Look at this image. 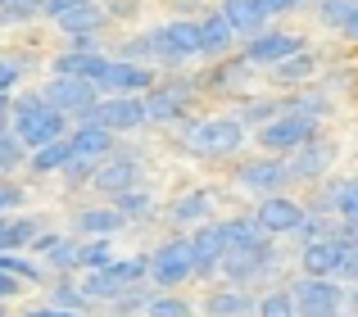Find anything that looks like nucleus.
I'll return each mask as SVG.
<instances>
[{"mask_svg": "<svg viewBox=\"0 0 358 317\" xmlns=\"http://www.w3.org/2000/svg\"><path fill=\"white\" fill-rule=\"evenodd\" d=\"M9 132H14L18 141H23V150L32 154V150H41V145L69 136V118H64L55 105L27 96V100H14V109H9Z\"/></svg>", "mask_w": 358, "mask_h": 317, "instance_id": "1", "label": "nucleus"}, {"mask_svg": "<svg viewBox=\"0 0 358 317\" xmlns=\"http://www.w3.org/2000/svg\"><path fill=\"white\" fill-rule=\"evenodd\" d=\"M182 145L195 158H227L245 145V123L241 118H200V123L186 127Z\"/></svg>", "mask_w": 358, "mask_h": 317, "instance_id": "2", "label": "nucleus"}, {"mask_svg": "<svg viewBox=\"0 0 358 317\" xmlns=\"http://www.w3.org/2000/svg\"><path fill=\"white\" fill-rule=\"evenodd\" d=\"M317 136V118L313 114H295V109H281L277 118H268V123L259 127V136H254V141L263 145V150L268 154H295L299 145H308Z\"/></svg>", "mask_w": 358, "mask_h": 317, "instance_id": "3", "label": "nucleus"}, {"mask_svg": "<svg viewBox=\"0 0 358 317\" xmlns=\"http://www.w3.org/2000/svg\"><path fill=\"white\" fill-rule=\"evenodd\" d=\"M150 277V263L145 258H114V263H105V267H96V272L82 281V295L87 300H122L127 290H136L141 281Z\"/></svg>", "mask_w": 358, "mask_h": 317, "instance_id": "4", "label": "nucleus"}, {"mask_svg": "<svg viewBox=\"0 0 358 317\" xmlns=\"http://www.w3.org/2000/svg\"><path fill=\"white\" fill-rule=\"evenodd\" d=\"M145 263H150V281L164 286V290H177L182 281H191V277H195L191 240H164V245H159Z\"/></svg>", "mask_w": 358, "mask_h": 317, "instance_id": "5", "label": "nucleus"}, {"mask_svg": "<svg viewBox=\"0 0 358 317\" xmlns=\"http://www.w3.org/2000/svg\"><path fill=\"white\" fill-rule=\"evenodd\" d=\"M290 300H295L299 317H336L345 309V286L331 281V277H308L290 290Z\"/></svg>", "mask_w": 358, "mask_h": 317, "instance_id": "6", "label": "nucleus"}, {"mask_svg": "<svg viewBox=\"0 0 358 317\" xmlns=\"http://www.w3.org/2000/svg\"><path fill=\"white\" fill-rule=\"evenodd\" d=\"M136 182H141V158L127 154V150H109L96 163V172H91V186L105 191V195H114V200L127 195V191H136Z\"/></svg>", "mask_w": 358, "mask_h": 317, "instance_id": "7", "label": "nucleus"}, {"mask_svg": "<svg viewBox=\"0 0 358 317\" xmlns=\"http://www.w3.org/2000/svg\"><path fill=\"white\" fill-rule=\"evenodd\" d=\"M78 118L91 123V127H105V132H131V127L145 123V109H141L136 96H109V100H96V105Z\"/></svg>", "mask_w": 358, "mask_h": 317, "instance_id": "8", "label": "nucleus"}, {"mask_svg": "<svg viewBox=\"0 0 358 317\" xmlns=\"http://www.w3.org/2000/svg\"><path fill=\"white\" fill-rule=\"evenodd\" d=\"M91 82H96V91H105V96H141V91L155 87V73H150L145 64L105 59V68H100Z\"/></svg>", "mask_w": 358, "mask_h": 317, "instance_id": "9", "label": "nucleus"}, {"mask_svg": "<svg viewBox=\"0 0 358 317\" xmlns=\"http://www.w3.org/2000/svg\"><path fill=\"white\" fill-rule=\"evenodd\" d=\"M304 204H295L290 195H263V204L254 209V222H259L263 236H290V231L304 227Z\"/></svg>", "mask_w": 358, "mask_h": 317, "instance_id": "10", "label": "nucleus"}, {"mask_svg": "<svg viewBox=\"0 0 358 317\" xmlns=\"http://www.w3.org/2000/svg\"><path fill=\"white\" fill-rule=\"evenodd\" d=\"M145 41H150V54H155V59H168V64L200 54V32H195V23H182V18L159 27V32H150Z\"/></svg>", "mask_w": 358, "mask_h": 317, "instance_id": "11", "label": "nucleus"}, {"mask_svg": "<svg viewBox=\"0 0 358 317\" xmlns=\"http://www.w3.org/2000/svg\"><path fill=\"white\" fill-rule=\"evenodd\" d=\"M236 182L245 186V191H254V195H277L281 186L290 182V168H286V158H281V154L250 158V163L236 168Z\"/></svg>", "mask_w": 358, "mask_h": 317, "instance_id": "12", "label": "nucleus"}, {"mask_svg": "<svg viewBox=\"0 0 358 317\" xmlns=\"http://www.w3.org/2000/svg\"><path fill=\"white\" fill-rule=\"evenodd\" d=\"M41 100L69 118V114H87V109L100 100V91H96V82H87V78H55Z\"/></svg>", "mask_w": 358, "mask_h": 317, "instance_id": "13", "label": "nucleus"}, {"mask_svg": "<svg viewBox=\"0 0 358 317\" xmlns=\"http://www.w3.org/2000/svg\"><path fill=\"white\" fill-rule=\"evenodd\" d=\"M45 14L55 18L59 32H73V36H87V32H96V27L105 23V14H100L96 0H50Z\"/></svg>", "mask_w": 358, "mask_h": 317, "instance_id": "14", "label": "nucleus"}, {"mask_svg": "<svg viewBox=\"0 0 358 317\" xmlns=\"http://www.w3.org/2000/svg\"><path fill=\"white\" fill-rule=\"evenodd\" d=\"M345 236H350V231L304 240V254H299V263H304V277H336V267H341V254H345Z\"/></svg>", "mask_w": 358, "mask_h": 317, "instance_id": "15", "label": "nucleus"}, {"mask_svg": "<svg viewBox=\"0 0 358 317\" xmlns=\"http://www.w3.org/2000/svg\"><path fill=\"white\" fill-rule=\"evenodd\" d=\"M272 267V245H250V249H227L218 263V272H227L231 281H254Z\"/></svg>", "mask_w": 358, "mask_h": 317, "instance_id": "16", "label": "nucleus"}, {"mask_svg": "<svg viewBox=\"0 0 358 317\" xmlns=\"http://www.w3.org/2000/svg\"><path fill=\"white\" fill-rule=\"evenodd\" d=\"M295 50H304L299 36H290V32H259V36H250V45H245V64H281Z\"/></svg>", "mask_w": 358, "mask_h": 317, "instance_id": "17", "label": "nucleus"}, {"mask_svg": "<svg viewBox=\"0 0 358 317\" xmlns=\"http://www.w3.org/2000/svg\"><path fill=\"white\" fill-rule=\"evenodd\" d=\"M222 254H227V240H222V227H218V222H204V227H200V231L191 236L195 277H209V272H218Z\"/></svg>", "mask_w": 358, "mask_h": 317, "instance_id": "18", "label": "nucleus"}, {"mask_svg": "<svg viewBox=\"0 0 358 317\" xmlns=\"http://www.w3.org/2000/svg\"><path fill=\"white\" fill-rule=\"evenodd\" d=\"M327 163H331V145H322L317 136H313L308 145H299L295 154H286L290 177H299V182H313V177H322V172H327Z\"/></svg>", "mask_w": 358, "mask_h": 317, "instance_id": "19", "label": "nucleus"}, {"mask_svg": "<svg viewBox=\"0 0 358 317\" xmlns=\"http://www.w3.org/2000/svg\"><path fill=\"white\" fill-rule=\"evenodd\" d=\"M141 109H145V123H173L177 114L186 109V87L177 91V87H150L145 91V100H141Z\"/></svg>", "mask_w": 358, "mask_h": 317, "instance_id": "20", "label": "nucleus"}, {"mask_svg": "<svg viewBox=\"0 0 358 317\" xmlns=\"http://www.w3.org/2000/svg\"><path fill=\"white\" fill-rule=\"evenodd\" d=\"M69 145H73V158H91V163H100V158L114 150V132L82 123L78 132H69Z\"/></svg>", "mask_w": 358, "mask_h": 317, "instance_id": "21", "label": "nucleus"}, {"mask_svg": "<svg viewBox=\"0 0 358 317\" xmlns=\"http://www.w3.org/2000/svg\"><path fill=\"white\" fill-rule=\"evenodd\" d=\"M222 18L231 23V36H259L263 23H268V14L259 9V0H227Z\"/></svg>", "mask_w": 358, "mask_h": 317, "instance_id": "22", "label": "nucleus"}, {"mask_svg": "<svg viewBox=\"0 0 358 317\" xmlns=\"http://www.w3.org/2000/svg\"><path fill=\"white\" fill-rule=\"evenodd\" d=\"M36 236H41L36 218H14V213H5V218H0V254H9V249H23V245H32Z\"/></svg>", "mask_w": 358, "mask_h": 317, "instance_id": "23", "label": "nucleus"}, {"mask_svg": "<svg viewBox=\"0 0 358 317\" xmlns=\"http://www.w3.org/2000/svg\"><path fill=\"white\" fill-rule=\"evenodd\" d=\"M195 32H200V54H222L231 45V23L222 18V9L209 14L204 23H195Z\"/></svg>", "mask_w": 358, "mask_h": 317, "instance_id": "24", "label": "nucleus"}, {"mask_svg": "<svg viewBox=\"0 0 358 317\" xmlns=\"http://www.w3.org/2000/svg\"><path fill=\"white\" fill-rule=\"evenodd\" d=\"M213 209V191H191L182 200H173V222L177 227H191V222H204Z\"/></svg>", "mask_w": 358, "mask_h": 317, "instance_id": "25", "label": "nucleus"}, {"mask_svg": "<svg viewBox=\"0 0 358 317\" xmlns=\"http://www.w3.org/2000/svg\"><path fill=\"white\" fill-rule=\"evenodd\" d=\"M218 227H222V240H227V249L268 245V236L259 231V222H254V218H227V222H218Z\"/></svg>", "mask_w": 358, "mask_h": 317, "instance_id": "26", "label": "nucleus"}, {"mask_svg": "<svg viewBox=\"0 0 358 317\" xmlns=\"http://www.w3.org/2000/svg\"><path fill=\"white\" fill-rule=\"evenodd\" d=\"M254 300L245 290H213L209 300H204V313L209 317H250Z\"/></svg>", "mask_w": 358, "mask_h": 317, "instance_id": "27", "label": "nucleus"}, {"mask_svg": "<svg viewBox=\"0 0 358 317\" xmlns=\"http://www.w3.org/2000/svg\"><path fill=\"white\" fill-rule=\"evenodd\" d=\"M105 68V54H82V50H73V54H59L55 59V78H96V73Z\"/></svg>", "mask_w": 358, "mask_h": 317, "instance_id": "28", "label": "nucleus"}, {"mask_svg": "<svg viewBox=\"0 0 358 317\" xmlns=\"http://www.w3.org/2000/svg\"><path fill=\"white\" fill-rule=\"evenodd\" d=\"M118 227H127L118 209H82L78 213V231H87V236H114Z\"/></svg>", "mask_w": 358, "mask_h": 317, "instance_id": "29", "label": "nucleus"}, {"mask_svg": "<svg viewBox=\"0 0 358 317\" xmlns=\"http://www.w3.org/2000/svg\"><path fill=\"white\" fill-rule=\"evenodd\" d=\"M69 158H73V145H69V136H59V141L32 150V172H64Z\"/></svg>", "mask_w": 358, "mask_h": 317, "instance_id": "30", "label": "nucleus"}, {"mask_svg": "<svg viewBox=\"0 0 358 317\" xmlns=\"http://www.w3.org/2000/svg\"><path fill=\"white\" fill-rule=\"evenodd\" d=\"M32 249H36V254H41L50 267H78V249H73L69 240H59V236H36Z\"/></svg>", "mask_w": 358, "mask_h": 317, "instance_id": "31", "label": "nucleus"}, {"mask_svg": "<svg viewBox=\"0 0 358 317\" xmlns=\"http://www.w3.org/2000/svg\"><path fill=\"white\" fill-rule=\"evenodd\" d=\"M313 73H317V59L308 50H295L290 59L272 64V78H277V82H304V78H313Z\"/></svg>", "mask_w": 358, "mask_h": 317, "instance_id": "32", "label": "nucleus"}, {"mask_svg": "<svg viewBox=\"0 0 358 317\" xmlns=\"http://www.w3.org/2000/svg\"><path fill=\"white\" fill-rule=\"evenodd\" d=\"M105 263H114V249H109V236H91L87 245H78V267H105Z\"/></svg>", "mask_w": 358, "mask_h": 317, "instance_id": "33", "label": "nucleus"}, {"mask_svg": "<svg viewBox=\"0 0 358 317\" xmlns=\"http://www.w3.org/2000/svg\"><path fill=\"white\" fill-rule=\"evenodd\" d=\"M331 213H341L345 222L358 218V177H350V182H336V191H331Z\"/></svg>", "mask_w": 358, "mask_h": 317, "instance_id": "34", "label": "nucleus"}, {"mask_svg": "<svg viewBox=\"0 0 358 317\" xmlns=\"http://www.w3.org/2000/svg\"><path fill=\"white\" fill-rule=\"evenodd\" d=\"M114 209L122 213V222H136V218L145 222V218H150V209H155V200H150L145 191H127V195H118Z\"/></svg>", "mask_w": 358, "mask_h": 317, "instance_id": "35", "label": "nucleus"}, {"mask_svg": "<svg viewBox=\"0 0 358 317\" xmlns=\"http://www.w3.org/2000/svg\"><path fill=\"white\" fill-rule=\"evenodd\" d=\"M145 317H191V304L182 295H155L145 300Z\"/></svg>", "mask_w": 358, "mask_h": 317, "instance_id": "36", "label": "nucleus"}, {"mask_svg": "<svg viewBox=\"0 0 358 317\" xmlns=\"http://www.w3.org/2000/svg\"><path fill=\"white\" fill-rule=\"evenodd\" d=\"M254 313H259V317H299V313H295V300H290V290L263 295V300L254 304Z\"/></svg>", "mask_w": 358, "mask_h": 317, "instance_id": "37", "label": "nucleus"}, {"mask_svg": "<svg viewBox=\"0 0 358 317\" xmlns=\"http://www.w3.org/2000/svg\"><path fill=\"white\" fill-rule=\"evenodd\" d=\"M45 9H50V0H0V18L5 23H23L32 14H45Z\"/></svg>", "mask_w": 358, "mask_h": 317, "instance_id": "38", "label": "nucleus"}, {"mask_svg": "<svg viewBox=\"0 0 358 317\" xmlns=\"http://www.w3.org/2000/svg\"><path fill=\"white\" fill-rule=\"evenodd\" d=\"M27 158V150H23V141H18L9 127H0V172H14L18 163Z\"/></svg>", "mask_w": 358, "mask_h": 317, "instance_id": "39", "label": "nucleus"}, {"mask_svg": "<svg viewBox=\"0 0 358 317\" xmlns=\"http://www.w3.org/2000/svg\"><path fill=\"white\" fill-rule=\"evenodd\" d=\"M358 9V0H322V23L327 27H345V18H350Z\"/></svg>", "mask_w": 358, "mask_h": 317, "instance_id": "40", "label": "nucleus"}, {"mask_svg": "<svg viewBox=\"0 0 358 317\" xmlns=\"http://www.w3.org/2000/svg\"><path fill=\"white\" fill-rule=\"evenodd\" d=\"M341 281H358V240L345 236V254H341V267H336Z\"/></svg>", "mask_w": 358, "mask_h": 317, "instance_id": "41", "label": "nucleus"}, {"mask_svg": "<svg viewBox=\"0 0 358 317\" xmlns=\"http://www.w3.org/2000/svg\"><path fill=\"white\" fill-rule=\"evenodd\" d=\"M55 300H59V309H69V313H82V309H87V295H82L78 290V286H59V290H55Z\"/></svg>", "mask_w": 358, "mask_h": 317, "instance_id": "42", "label": "nucleus"}, {"mask_svg": "<svg viewBox=\"0 0 358 317\" xmlns=\"http://www.w3.org/2000/svg\"><path fill=\"white\" fill-rule=\"evenodd\" d=\"M18 204H23V186H14V182H0V218H5V213H14Z\"/></svg>", "mask_w": 358, "mask_h": 317, "instance_id": "43", "label": "nucleus"}, {"mask_svg": "<svg viewBox=\"0 0 358 317\" xmlns=\"http://www.w3.org/2000/svg\"><path fill=\"white\" fill-rule=\"evenodd\" d=\"M18 78H23V64H18V59H9V54H0V91H9Z\"/></svg>", "mask_w": 358, "mask_h": 317, "instance_id": "44", "label": "nucleus"}, {"mask_svg": "<svg viewBox=\"0 0 358 317\" xmlns=\"http://www.w3.org/2000/svg\"><path fill=\"white\" fill-rule=\"evenodd\" d=\"M295 5H299V0H259V9H263L268 18H272V14H286V9H295Z\"/></svg>", "mask_w": 358, "mask_h": 317, "instance_id": "45", "label": "nucleus"}, {"mask_svg": "<svg viewBox=\"0 0 358 317\" xmlns=\"http://www.w3.org/2000/svg\"><path fill=\"white\" fill-rule=\"evenodd\" d=\"M18 290H23V281L9 277V272H0V300H9V295H18Z\"/></svg>", "mask_w": 358, "mask_h": 317, "instance_id": "46", "label": "nucleus"}, {"mask_svg": "<svg viewBox=\"0 0 358 317\" xmlns=\"http://www.w3.org/2000/svg\"><path fill=\"white\" fill-rule=\"evenodd\" d=\"M27 317H82V313H69V309H32Z\"/></svg>", "mask_w": 358, "mask_h": 317, "instance_id": "47", "label": "nucleus"}, {"mask_svg": "<svg viewBox=\"0 0 358 317\" xmlns=\"http://www.w3.org/2000/svg\"><path fill=\"white\" fill-rule=\"evenodd\" d=\"M341 32H345V36H350V41H358V9H354V14H350V18H345V27H341Z\"/></svg>", "mask_w": 358, "mask_h": 317, "instance_id": "48", "label": "nucleus"}, {"mask_svg": "<svg viewBox=\"0 0 358 317\" xmlns=\"http://www.w3.org/2000/svg\"><path fill=\"white\" fill-rule=\"evenodd\" d=\"M9 109H14V100H9V96H5V91H0V127H5V123H9Z\"/></svg>", "mask_w": 358, "mask_h": 317, "instance_id": "49", "label": "nucleus"}, {"mask_svg": "<svg viewBox=\"0 0 358 317\" xmlns=\"http://www.w3.org/2000/svg\"><path fill=\"white\" fill-rule=\"evenodd\" d=\"M345 231H350V236L358 240V218H350V222H345Z\"/></svg>", "mask_w": 358, "mask_h": 317, "instance_id": "50", "label": "nucleus"}, {"mask_svg": "<svg viewBox=\"0 0 358 317\" xmlns=\"http://www.w3.org/2000/svg\"><path fill=\"white\" fill-rule=\"evenodd\" d=\"M0 317H9V313H5V309H0Z\"/></svg>", "mask_w": 358, "mask_h": 317, "instance_id": "51", "label": "nucleus"}, {"mask_svg": "<svg viewBox=\"0 0 358 317\" xmlns=\"http://www.w3.org/2000/svg\"><path fill=\"white\" fill-rule=\"evenodd\" d=\"M336 317H341V313H336Z\"/></svg>", "mask_w": 358, "mask_h": 317, "instance_id": "52", "label": "nucleus"}]
</instances>
